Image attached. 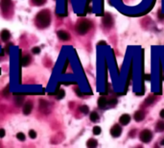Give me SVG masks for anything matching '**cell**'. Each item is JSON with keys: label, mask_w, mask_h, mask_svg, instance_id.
<instances>
[{"label": "cell", "mask_w": 164, "mask_h": 148, "mask_svg": "<svg viewBox=\"0 0 164 148\" xmlns=\"http://www.w3.org/2000/svg\"><path fill=\"white\" fill-rule=\"evenodd\" d=\"M134 120L135 121L139 122V121H142L144 119L145 115H144V113L142 112V111H137V112L134 114Z\"/></svg>", "instance_id": "9c48e42d"}, {"label": "cell", "mask_w": 164, "mask_h": 148, "mask_svg": "<svg viewBox=\"0 0 164 148\" xmlns=\"http://www.w3.org/2000/svg\"><path fill=\"white\" fill-rule=\"evenodd\" d=\"M32 51H33V53H34V54H39L40 52V47H34Z\"/></svg>", "instance_id": "4316f807"}, {"label": "cell", "mask_w": 164, "mask_h": 148, "mask_svg": "<svg viewBox=\"0 0 164 148\" xmlns=\"http://www.w3.org/2000/svg\"><path fill=\"white\" fill-rule=\"evenodd\" d=\"M97 140L96 139H93V138H90L88 141H87V143H86V145H87V147H89V148H93V147H96L97 146Z\"/></svg>", "instance_id": "2e32d148"}, {"label": "cell", "mask_w": 164, "mask_h": 148, "mask_svg": "<svg viewBox=\"0 0 164 148\" xmlns=\"http://www.w3.org/2000/svg\"><path fill=\"white\" fill-rule=\"evenodd\" d=\"M58 37L61 40V41H68L70 39V35L66 32V31H63V30H60L58 31Z\"/></svg>", "instance_id": "5b68a950"}, {"label": "cell", "mask_w": 164, "mask_h": 148, "mask_svg": "<svg viewBox=\"0 0 164 148\" xmlns=\"http://www.w3.org/2000/svg\"><path fill=\"white\" fill-rule=\"evenodd\" d=\"M107 104H108V101H107V98L105 96H101L99 99H98V106H99L100 108L106 107Z\"/></svg>", "instance_id": "4fadbf2b"}, {"label": "cell", "mask_w": 164, "mask_h": 148, "mask_svg": "<svg viewBox=\"0 0 164 148\" xmlns=\"http://www.w3.org/2000/svg\"><path fill=\"white\" fill-rule=\"evenodd\" d=\"M32 1L34 2L36 5L40 6V5H43V4H44V2L46 1V0H32Z\"/></svg>", "instance_id": "603a6c76"}, {"label": "cell", "mask_w": 164, "mask_h": 148, "mask_svg": "<svg viewBox=\"0 0 164 148\" xmlns=\"http://www.w3.org/2000/svg\"><path fill=\"white\" fill-rule=\"evenodd\" d=\"M6 52L9 53V46H6Z\"/></svg>", "instance_id": "1f68e13d"}, {"label": "cell", "mask_w": 164, "mask_h": 148, "mask_svg": "<svg viewBox=\"0 0 164 148\" xmlns=\"http://www.w3.org/2000/svg\"><path fill=\"white\" fill-rule=\"evenodd\" d=\"M50 14L48 11H42L37 15V22L40 27H47L50 24Z\"/></svg>", "instance_id": "6da1fadb"}, {"label": "cell", "mask_w": 164, "mask_h": 148, "mask_svg": "<svg viewBox=\"0 0 164 148\" xmlns=\"http://www.w3.org/2000/svg\"><path fill=\"white\" fill-rule=\"evenodd\" d=\"M0 37H1L2 41H4V42H8V41L10 40L11 34H10V32H9L8 30H3V31L1 32V34H0Z\"/></svg>", "instance_id": "30bf717a"}, {"label": "cell", "mask_w": 164, "mask_h": 148, "mask_svg": "<svg viewBox=\"0 0 164 148\" xmlns=\"http://www.w3.org/2000/svg\"><path fill=\"white\" fill-rule=\"evenodd\" d=\"M103 23L106 27H111L112 26V17L109 14H106L103 17Z\"/></svg>", "instance_id": "8992f818"}, {"label": "cell", "mask_w": 164, "mask_h": 148, "mask_svg": "<svg viewBox=\"0 0 164 148\" xmlns=\"http://www.w3.org/2000/svg\"><path fill=\"white\" fill-rule=\"evenodd\" d=\"M11 6V0H1V8L3 11H6Z\"/></svg>", "instance_id": "7c38bea8"}, {"label": "cell", "mask_w": 164, "mask_h": 148, "mask_svg": "<svg viewBox=\"0 0 164 148\" xmlns=\"http://www.w3.org/2000/svg\"><path fill=\"white\" fill-rule=\"evenodd\" d=\"M121 133H122V129H121V127H120L119 125H117V124L114 125V126L111 128V130H110V134H111V136L114 137H120Z\"/></svg>", "instance_id": "277c9868"}, {"label": "cell", "mask_w": 164, "mask_h": 148, "mask_svg": "<svg viewBox=\"0 0 164 148\" xmlns=\"http://www.w3.org/2000/svg\"><path fill=\"white\" fill-rule=\"evenodd\" d=\"M100 133H101V128L99 126H95L93 128V134L94 135H100Z\"/></svg>", "instance_id": "7402d4cb"}, {"label": "cell", "mask_w": 164, "mask_h": 148, "mask_svg": "<svg viewBox=\"0 0 164 148\" xmlns=\"http://www.w3.org/2000/svg\"><path fill=\"white\" fill-rule=\"evenodd\" d=\"M145 80H147V81L151 80V75H150V74H146V75H145Z\"/></svg>", "instance_id": "f1b7e54d"}, {"label": "cell", "mask_w": 164, "mask_h": 148, "mask_svg": "<svg viewBox=\"0 0 164 148\" xmlns=\"http://www.w3.org/2000/svg\"><path fill=\"white\" fill-rule=\"evenodd\" d=\"M92 27V23L87 19H82L77 23L76 30L80 35H84Z\"/></svg>", "instance_id": "7a4b0ae2"}, {"label": "cell", "mask_w": 164, "mask_h": 148, "mask_svg": "<svg viewBox=\"0 0 164 148\" xmlns=\"http://www.w3.org/2000/svg\"><path fill=\"white\" fill-rule=\"evenodd\" d=\"M16 137H17V139H19V140H25V135L23 134V133H18L17 135H16Z\"/></svg>", "instance_id": "d4e9b609"}, {"label": "cell", "mask_w": 164, "mask_h": 148, "mask_svg": "<svg viewBox=\"0 0 164 148\" xmlns=\"http://www.w3.org/2000/svg\"><path fill=\"white\" fill-rule=\"evenodd\" d=\"M30 63V57L29 56H24L20 60V64L22 66H27Z\"/></svg>", "instance_id": "9a60e30c"}, {"label": "cell", "mask_w": 164, "mask_h": 148, "mask_svg": "<svg viewBox=\"0 0 164 148\" xmlns=\"http://www.w3.org/2000/svg\"><path fill=\"white\" fill-rule=\"evenodd\" d=\"M154 100H155V97L154 96V95H150L147 99H146V105H151V104H153V102H154Z\"/></svg>", "instance_id": "d6986e66"}, {"label": "cell", "mask_w": 164, "mask_h": 148, "mask_svg": "<svg viewBox=\"0 0 164 148\" xmlns=\"http://www.w3.org/2000/svg\"><path fill=\"white\" fill-rule=\"evenodd\" d=\"M9 90H10V87L7 86V87L3 90V92H2L3 95H4V96H8V95H9Z\"/></svg>", "instance_id": "484cf974"}, {"label": "cell", "mask_w": 164, "mask_h": 148, "mask_svg": "<svg viewBox=\"0 0 164 148\" xmlns=\"http://www.w3.org/2000/svg\"><path fill=\"white\" fill-rule=\"evenodd\" d=\"M160 144H161V145H164V138H163V139L161 140V142H160Z\"/></svg>", "instance_id": "d6a6232c"}, {"label": "cell", "mask_w": 164, "mask_h": 148, "mask_svg": "<svg viewBox=\"0 0 164 148\" xmlns=\"http://www.w3.org/2000/svg\"><path fill=\"white\" fill-rule=\"evenodd\" d=\"M5 137V130L0 129V137Z\"/></svg>", "instance_id": "83f0119b"}, {"label": "cell", "mask_w": 164, "mask_h": 148, "mask_svg": "<svg viewBox=\"0 0 164 148\" xmlns=\"http://www.w3.org/2000/svg\"><path fill=\"white\" fill-rule=\"evenodd\" d=\"M79 110H80V112H81V113H83V114H87V113H88V111H89L88 107H87V106H85V105L81 106Z\"/></svg>", "instance_id": "ffe728a7"}, {"label": "cell", "mask_w": 164, "mask_h": 148, "mask_svg": "<svg viewBox=\"0 0 164 148\" xmlns=\"http://www.w3.org/2000/svg\"><path fill=\"white\" fill-rule=\"evenodd\" d=\"M46 110H49V104L47 101H44V100H41L40 101V111L43 113H45Z\"/></svg>", "instance_id": "5bb4252c"}, {"label": "cell", "mask_w": 164, "mask_h": 148, "mask_svg": "<svg viewBox=\"0 0 164 148\" xmlns=\"http://www.w3.org/2000/svg\"><path fill=\"white\" fill-rule=\"evenodd\" d=\"M119 121H120V123H121L122 125H127V124H129V121H130V116H129L128 114H124V115L121 116Z\"/></svg>", "instance_id": "ba28073f"}, {"label": "cell", "mask_w": 164, "mask_h": 148, "mask_svg": "<svg viewBox=\"0 0 164 148\" xmlns=\"http://www.w3.org/2000/svg\"><path fill=\"white\" fill-rule=\"evenodd\" d=\"M160 117H162V118H164V110H161V112H160Z\"/></svg>", "instance_id": "f546056e"}, {"label": "cell", "mask_w": 164, "mask_h": 148, "mask_svg": "<svg viewBox=\"0 0 164 148\" xmlns=\"http://www.w3.org/2000/svg\"><path fill=\"white\" fill-rule=\"evenodd\" d=\"M152 137H153V135H152V132L150 130H147V129L146 130H143L141 132V134H140V139L143 142H145V143L151 141Z\"/></svg>", "instance_id": "3957f363"}, {"label": "cell", "mask_w": 164, "mask_h": 148, "mask_svg": "<svg viewBox=\"0 0 164 148\" xmlns=\"http://www.w3.org/2000/svg\"><path fill=\"white\" fill-rule=\"evenodd\" d=\"M29 136L31 138H36L37 137V133L34 130H30L29 131Z\"/></svg>", "instance_id": "cb8c5ba5"}, {"label": "cell", "mask_w": 164, "mask_h": 148, "mask_svg": "<svg viewBox=\"0 0 164 148\" xmlns=\"http://www.w3.org/2000/svg\"><path fill=\"white\" fill-rule=\"evenodd\" d=\"M98 119H99V116H98V114L96 112H92L90 114V120L92 122H96V121H98Z\"/></svg>", "instance_id": "e0dca14e"}, {"label": "cell", "mask_w": 164, "mask_h": 148, "mask_svg": "<svg viewBox=\"0 0 164 148\" xmlns=\"http://www.w3.org/2000/svg\"><path fill=\"white\" fill-rule=\"evenodd\" d=\"M23 101H24V96H22V95H15V105L17 107L22 106Z\"/></svg>", "instance_id": "8fae6325"}, {"label": "cell", "mask_w": 164, "mask_h": 148, "mask_svg": "<svg viewBox=\"0 0 164 148\" xmlns=\"http://www.w3.org/2000/svg\"><path fill=\"white\" fill-rule=\"evenodd\" d=\"M64 94H65V92H64V90H60L59 91H58V93H57V99H62L63 97H64Z\"/></svg>", "instance_id": "44dd1931"}, {"label": "cell", "mask_w": 164, "mask_h": 148, "mask_svg": "<svg viewBox=\"0 0 164 148\" xmlns=\"http://www.w3.org/2000/svg\"><path fill=\"white\" fill-rule=\"evenodd\" d=\"M156 130L157 131H160V132H162V131H164V122L163 121H159V122H157V124H156Z\"/></svg>", "instance_id": "ac0fdd59"}, {"label": "cell", "mask_w": 164, "mask_h": 148, "mask_svg": "<svg viewBox=\"0 0 164 148\" xmlns=\"http://www.w3.org/2000/svg\"><path fill=\"white\" fill-rule=\"evenodd\" d=\"M32 110H33V103L31 101H28L24 105V107H23V114L26 115V116L27 115H30L31 112H32Z\"/></svg>", "instance_id": "52a82bcc"}, {"label": "cell", "mask_w": 164, "mask_h": 148, "mask_svg": "<svg viewBox=\"0 0 164 148\" xmlns=\"http://www.w3.org/2000/svg\"><path fill=\"white\" fill-rule=\"evenodd\" d=\"M98 44H99V45H101V44H104V45H106L107 43H106V42H100L98 43Z\"/></svg>", "instance_id": "4dcf8cb0"}]
</instances>
